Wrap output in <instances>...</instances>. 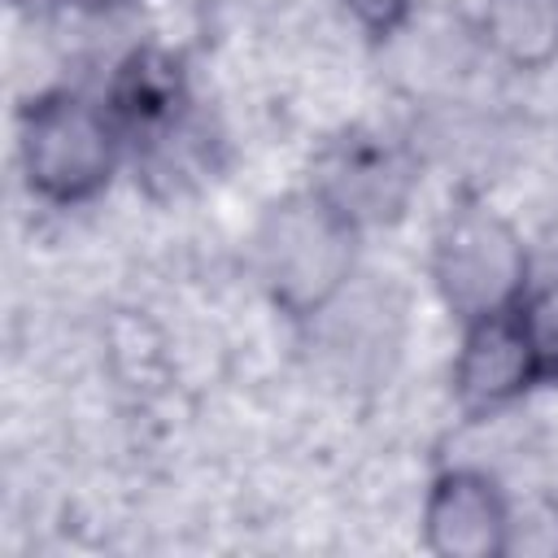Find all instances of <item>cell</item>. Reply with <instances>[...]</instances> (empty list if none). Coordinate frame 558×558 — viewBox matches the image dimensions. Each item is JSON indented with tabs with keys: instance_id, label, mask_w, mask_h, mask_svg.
<instances>
[{
	"instance_id": "obj_1",
	"label": "cell",
	"mask_w": 558,
	"mask_h": 558,
	"mask_svg": "<svg viewBox=\"0 0 558 558\" xmlns=\"http://www.w3.org/2000/svg\"><path fill=\"white\" fill-rule=\"evenodd\" d=\"M266 292L292 310L314 314L331 301L353 270V227L318 196H288L266 209L253 240Z\"/></svg>"
},
{
	"instance_id": "obj_2",
	"label": "cell",
	"mask_w": 558,
	"mask_h": 558,
	"mask_svg": "<svg viewBox=\"0 0 558 558\" xmlns=\"http://www.w3.org/2000/svg\"><path fill=\"white\" fill-rule=\"evenodd\" d=\"M523 270L527 257L519 235L510 231V222H501L488 209L453 214L432 257V275L445 305L466 323L506 314L523 288Z\"/></svg>"
},
{
	"instance_id": "obj_3",
	"label": "cell",
	"mask_w": 558,
	"mask_h": 558,
	"mask_svg": "<svg viewBox=\"0 0 558 558\" xmlns=\"http://www.w3.org/2000/svg\"><path fill=\"white\" fill-rule=\"evenodd\" d=\"M22 166L48 201H83L113 170V131L78 96H48L22 122Z\"/></svg>"
},
{
	"instance_id": "obj_4",
	"label": "cell",
	"mask_w": 558,
	"mask_h": 558,
	"mask_svg": "<svg viewBox=\"0 0 558 558\" xmlns=\"http://www.w3.org/2000/svg\"><path fill=\"white\" fill-rule=\"evenodd\" d=\"M314 349L340 384H379L401 349V301L375 279H349L314 314Z\"/></svg>"
},
{
	"instance_id": "obj_5",
	"label": "cell",
	"mask_w": 558,
	"mask_h": 558,
	"mask_svg": "<svg viewBox=\"0 0 558 558\" xmlns=\"http://www.w3.org/2000/svg\"><path fill=\"white\" fill-rule=\"evenodd\" d=\"M414 192V166L401 148L375 135H344L314 161V196L349 227L392 222Z\"/></svg>"
},
{
	"instance_id": "obj_6",
	"label": "cell",
	"mask_w": 558,
	"mask_h": 558,
	"mask_svg": "<svg viewBox=\"0 0 558 558\" xmlns=\"http://www.w3.org/2000/svg\"><path fill=\"white\" fill-rule=\"evenodd\" d=\"M506 519L510 506L501 501L488 475L449 471L436 480L427 497L423 532L427 545L445 558H488V554H506Z\"/></svg>"
},
{
	"instance_id": "obj_7",
	"label": "cell",
	"mask_w": 558,
	"mask_h": 558,
	"mask_svg": "<svg viewBox=\"0 0 558 558\" xmlns=\"http://www.w3.org/2000/svg\"><path fill=\"white\" fill-rule=\"evenodd\" d=\"M536 379H541V371L523 340L519 318L493 314V318L471 323L466 344L453 366V388L466 410H497Z\"/></svg>"
},
{
	"instance_id": "obj_8",
	"label": "cell",
	"mask_w": 558,
	"mask_h": 558,
	"mask_svg": "<svg viewBox=\"0 0 558 558\" xmlns=\"http://www.w3.org/2000/svg\"><path fill=\"white\" fill-rule=\"evenodd\" d=\"M480 35L514 70H541L558 57V0H484Z\"/></svg>"
},
{
	"instance_id": "obj_9",
	"label": "cell",
	"mask_w": 558,
	"mask_h": 558,
	"mask_svg": "<svg viewBox=\"0 0 558 558\" xmlns=\"http://www.w3.org/2000/svg\"><path fill=\"white\" fill-rule=\"evenodd\" d=\"M418 135H423V148L436 157V161H449V166H480V161H493V148H497V126L488 118H475L466 109H436L418 122Z\"/></svg>"
},
{
	"instance_id": "obj_10",
	"label": "cell",
	"mask_w": 558,
	"mask_h": 558,
	"mask_svg": "<svg viewBox=\"0 0 558 558\" xmlns=\"http://www.w3.org/2000/svg\"><path fill=\"white\" fill-rule=\"evenodd\" d=\"M122 109L131 118H170L174 113V100H179V74L170 70V61H157V57H140L131 61V70L122 74Z\"/></svg>"
},
{
	"instance_id": "obj_11",
	"label": "cell",
	"mask_w": 558,
	"mask_h": 558,
	"mask_svg": "<svg viewBox=\"0 0 558 558\" xmlns=\"http://www.w3.org/2000/svg\"><path fill=\"white\" fill-rule=\"evenodd\" d=\"M506 554L523 558H558V501H523L506 519Z\"/></svg>"
},
{
	"instance_id": "obj_12",
	"label": "cell",
	"mask_w": 558,
	"mask_h": 558,
	"mask_svg": "<svg viewBox=\"0 0 558 558\" xmlns=\"http://www.w3.org/2000/svg\"><path fill=\"white\" fill-rule=\"evenodd\" d=\"M514 318L523 327V340L536 357L541 379H558V283H545L541 292H532Z\"/></svg>"
},
{
	"instance_id": "obj_13",
	"label": "cell",
	"mask_w": 558,
	"mask_h": 558,
	"mask_svg": "<svg viewBox=\"0 0 558 558\" xmlns=\"http://www.w3.org/2000/svg\"><path fill=\"white\" fill-rule=\"evenodd\" d=\"M344 9L375 35H392L405 13H410V0H344Z\"/></svg>"
},
{
	"instance_id": "obj_14",
	"label": "cell",
	"mask_w": 558,
	"mask_h": 558,
	"mask_svg": "<svg viewBox=\"0 0 558 558\" xmlns=\"http://www.w3.org/2000/svg\"><path fill=\"white\" fill-rule=\"evenodd\" d=\"M13 4H22V9H44V4H52V0H13Z\"/></svg>"
},
{
	"instance_id": "obj_15",
	"label": "cell",
	"mask_w": 558,
	"mask_h": 558,
	"mask_svg": "<svg viewBox=\"0 0 558 558\" xmlns=\"http://www.w3.org/2000/svg\"><path fill=\"white\" fill-rule=\"evenodd\" d=\"M78 4H105V0H78Z\"/></svg>"
}]
</instances>
